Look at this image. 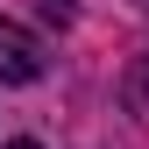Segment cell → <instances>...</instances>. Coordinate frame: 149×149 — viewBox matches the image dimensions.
Instances as JSON below:
<instances>
[{
	"label": "cell",
	"instance_id": "obj_1",
	"mask_svg": "<svg viewBox=\"0 0 149 149\" xmlns=\"http://www.w3.org/2000/svg\"><path fill=\"white\" fill-rule=\"evenodd\" d=\"M43 43H36L29 29H14V22H0V85H29V78H43Z\"/></svg>",
	"mask_w": 149,
	"mask_h": 149
},
{
	"label": "cell",
	"instance_id": "obj_2",
	"mask_svg": "<svg viewBox=\"0 0 149 149\" xmlns=\"http://www.w3.org/2000/svg\"><path fill=\"white\" fill-rule=\"evenodd\" d=\"M36 7H43L50 22H71V0H36Z\"/></svg>",
	"mask_w": 149,
	"mask_h": 149
},
{
	"label": "cell",
	"instance_id": "obj_3",
	"mask_svg": "<svg viewBox=\"0 0 149 149\" xmlns=\"http://www.w3.org/2000/svg\"><path fill=\"white\" fill-rule=\"evenodd\" d=\"M7 149H43V142H29V135H22V142H7Z\"/></svg>",
	"mask_w": 149,
	"mask_h": 149
}]
</instances>
